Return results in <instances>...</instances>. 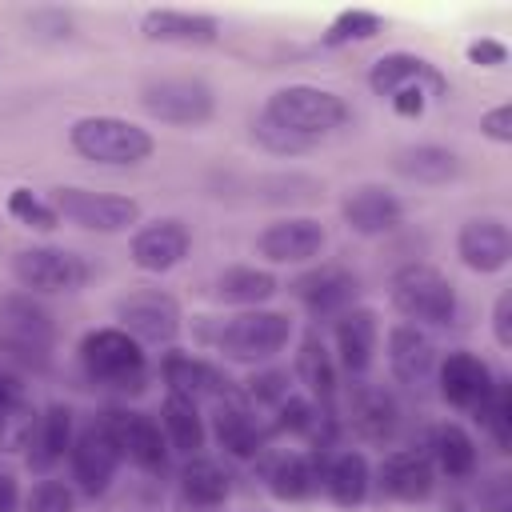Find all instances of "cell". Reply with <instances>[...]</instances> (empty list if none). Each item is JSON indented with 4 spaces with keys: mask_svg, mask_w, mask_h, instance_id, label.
<instances>
[{
    "mask_svg": "<svg viewBox=\"0 0 512 512\" xmlns=\"http://www.w3.org/2000/svg\"><path fill=\"white\" fill-rule=\"evenodd\" d=\"M68 148L80 160L100 164V168H140L144 160H152L156 136L128 116L92 112L68 124Z\"/></svg>",
    "mask_w": 512,
    "mask_h": 512,
    "instance_id": "1",
    "label": "cell"
},
{
    "mask_svg": "<svg viewBox=\"0 0 512 512\" xmlns=\"http://www.w3.org/2000/svg\"><path fill=\"white\" fill-rule=\"evenodd\" d=\"M56 348V316L32 292L0 296V360L4 368L44 372Z\"/></svg>",
    "mask_w": 512,
    "mask_h": 512,
    "instance_id": "2",
    "label": "cell"
},
{
    "mask_svg": "<svg viewBox=\"0 0 512 512\" xmlns=\"http://www.w3.org/2000/svg\"><path fill=\"white\" fill-rule=\"evenodd\" d=\"M264 120L320 144L324 136L340 132L348 120H352V108L340 92L332 88H320V84H284L276 92H268L264 108H260Z\"/></svg>",
    "mask_w": 512,
    "mask_h": 512,
    "instance_id": "3",
    "label": "cell"
},
{
    "mask_svg": "<svg viewBox=\"0 0 512 512\" xmlns=\"http://www.w3.org/2000/svg\"><path fill=\"white\" fill-rule=\"evenodd\" d=\"M80 368L92 384L116 388V392H140L148 384V352L144 344H136L124 328L104 324V328H88L80 336Z\"/></svg>",
    "mask_w": 512,
    "mask_h": 512,
    "instance_id": "4",
    "label": "cell"
},
{
    "mask_svg": "<svg viewBox=\"0 0 512 512\" xmlns=\"http://www.w3.org/2000/svg\"><path fill=\"white\" fill-rule=\"evenodd\" d=\"M388 300L400 312V320L416 324V328H444L460 312L452 280L440 268H432V264H404V268H396L392 280H388Z\"/></svg>",
    "mask_w": 512,
    "mask_h": 512,
    "instance_id": "5",
    "label": "cell"
},
{
    "mask_svg": "<svg viewBox=\"0 0 512 512\" xmlns=\"http://www.w3.org/2000/svg\"><path fill=\"white\" fill-rule=\"evenodd\" d=\"M292 340V316L276 308H244L216 332V352L232 364H268Z\"/></svg>",
    "mask_w": 512,
    "mask_h": 512,
    "instance_id": "6",
    "label": "cell"
},
{
    "mask_svg": "<svg viewBox=\"0 0 512 512\" xmlns=\"http://www.w3.org/2000/svg\"><path fill=\"white\" fill-rule=\"evenodd\" d=\"M140 108L156 124L204 128L216 116V92L200 76H152L140 84Z\"/></svg>",
    "mask_w": 512,
    "mask_h": 512,
    "instance_id": "7",
    "label": "cell"
},
{
    "mask_svg": "<svg viewBox=\"0 0 512 512\" xmlns=\"http://www.w3.org/2000/svg\"><path fill=\"white\" fill-rule=\"evenodd\" d=\"M12 276L20 292L32 296H72L92 280V264L60 244H32L12 256Z\"/></svg>",
    "mask_w": 512,
    "mask_h": 512,
    "instance_id": "8",
    "label": "cell"
},
{
    "mask_svg": "<svg viewBox=\"0 0 512 512\" xmlns=\"http://www.w3.org/2000/svg\"><path fill=\"white\" fill-rule=\"evenodd\" d=\"M52 208L60 220L84 228V232H100V236H116V232H132L140 224V204L132 196L120 192H96V188H80V184H56L48 192Z\"/></svg>",
    "mask_w": 512,
    "mask_h": 512,
    "instance_id": "9",
    "label": "cell"
},
{
    "mask_svg": "<svg viewBox=\"0 0 512 512\" xmlns=\"http://www.w3.org/2000/svg\"><path fill=\"white\" fill-rule=\"evenodd\" d=\"M116 328L144 348H172L184 332V308L164 288H132L116 300Z\"/></svg>",
    "mask_w": 512,
    "mask_h": 512,
    "instance_id": "10",
    "label": "cell"
},
{
    "mask_svg": "<svg viewBox=\"0 0 512 512\" xmlns=\"http://www.w3.org/2000/svg\"><path fill=\"white\" fill-rule=\"evenodd\" d=\"M124 456L104 424L100 420H88L84 428H76V440H72V452H68V468H72V484L84 492V496H104L120 472Z\"/></svg>",
    "mask_w": 512,
    "mask_h": 512,
    "instance_id": "11",
    "label": "cell"
},
{
    "mask_svg": "<svg viewBox=\"0 0 512 512\" xmlns=\"http://www.w3.org/2000/svg\"><path fill=\"white\" fill-rule=\"evenodd\" d=\"M188 252H192V232L180 216H156L148 224H136L132 240H128L132 268L152 272V276H164V272L180 268L188 260Z\"/></svg>",
    "mask_w": 512,
    "mask_h": 512,
    "instance_id": "12",
    "label": "cell"
},
{
    "mask_svg": "<svg viewBox=\"0 0 512 512\" xmlns=\"http://www.w3.org/2000/svg\"><path fill=\"white\" fill-rule=\"evenodd\" d=\"M344 424L356 432V440L384 448L400 432V404L384 384L356 376V384H348L344 392Z\"/></svg>",
    "mask_w": 512,
    "mask_h": 512,
    "instance_id": "13",
    "label": "cell"
},
{
    "mask_svg": "<svg viewBox=\"0 0 512 512\" xmlns=\"http://www.w3.org/2000/svg\"><path fill=\"white\" fill-rule=\"evenodd\" d=\"M328 232L316 216H276L256 236V256L264 264H316Z\"/></svg>",
    "mask_w": 512,
    "mask_h": 512,
    "instance_id": "14",
    "label": "cell"
},
{
    "mask_svg": "<svg viewBox=\"0 0 512 512\" xmlns=\"http://www.w3.org/2000/svg\"><path fill=\"white\" fill-rule=\"evenodd\" d=\"M288 288H292V296L304 304V312L312 320H336L340 312H348L356 304L360 276L352 268H344V264H312Z\"/></svg>",
    "mask_w": 512,
    "mask_h": 512,
    "instance_id": "15",
    "label": "cell"
},
{
    "mask_svg": "<svg viewBox=\"0 0 512 512\" xmlns=\"http://www.w3.org/2000/svg\"><path fill=\"white\" fill-rule=\"evenodd\" d=\"M104 424H108V432H112V440L128 464H136L140 472H164L168 468L172 448H168L156 416L136 412V408H108Z\"/></svg>",
    "mask_w": 512,
    "mask_h": 512,
    "instance_id": "16",
    "label": "cell"
},
{
    "mask_svg": "<svg viewBox=\"0 0 512 512\" xmlns=\"http://www.w3.org/2000/svg\"><path fill=\"white\" fill-rule=\"evenodd\" d=\"M436 388H440V400L444 404H452L460 412H476L492 396L496 372L488 368L484 356H476L468 348H456L444 360H436Z\"/></svg>",
    "mask_w": 512,
    "mask_h": 512,
    "instance_id": "17",
    "label": "cell"
},
{
    "mask_svg": "<svg viewBox=\"0 0 512 512\" xmlns=\"http://www.w3.org/2000/svg\"><path fill=\"white\" fill-rule=\"evenodd\" d=\"M380 348V316L368 304H352L332 320V360L348 376H368Z\"/></svg>",
    "mask_w": 512,
    "mask_h": 512,
    "instance_id": "18",
    "label": "cell"
},
{
    "mask_svg": "<svg viewBox=\"0 0 512 512\" xmlns=\"http://www.w3.org/2000/svg\"><path fill=\"white\" fill-rule=\"evenodd\" d=\"M368 88H372V96H380V100H388V96H396V92H404V88H424L428 100L448 96L444 72H440L432 60L416 56V52H384L380 60H372V68H368Z\"/></svg>",
    "mask_w": 512,
    "mask_h": 512,
    "instance_id": "19",
    "label": "cell"
},
{
    "mask_svg": "<svg viewBox=\"0 0 512 512\" xmlns=\"http://www.w3.org/2000/svg\"><path fill=\"white\" fill-rule=\"evenodd\" d=\"M456 256L476 276H496L512 264V232L500 216H472L456 232Z\"/></svg>",
    "mask_w": 512,
    "mask_h": 512,
    "instance_id": "20",
    "label": "cell"
},
{
    "mask_svg": "<svg viewBox=\"0 0 512 512\" xmlns=\"http://www.w3.org/2000/svg\"><path fill=\"white\" fill-rule=\"evenodd\" d=\"M340 220L356 236H388V232H396L404 224V204H400V196L392 188L368 180V184H356V188L344 192Z\"/></svg>",
    "mask_w": 512,
    "mask_h": 512,
    "instance_id": "21",
    "label": "cell"
},
{
    "mask_svg": "<svg viewBox=\"0 0 512 512\" xmlns=\"http://www.w3.org/2000/svg\"><path fill=\"white\" fill-rule=\"evenodd\" d=\"M160 380L172 396H184L192 404H204V400H228L232 396V380L224 376V368H216L212 360H200L192 352H180V348H168L164 360H160Z\"/></svg>",
    "mask_w": 512,
    "mask_h": 512,
    "instance_id": "22",
    "label": "cell"
},
{
    "mask_svg": "<svg viewBox=\"0 0 512 512\" xmlns=\"http://www.w3.org/2000/svg\"><path fill=\"white\" fill-rule=\"evenodd\" d=\"M384 360H388V372L396 384L404 388H420L436 376V344L424 328L416 324H392L388 336H384Z\"/></svg>",
    "mask_w": 512,
    "mask_h": 512,
    "instance_id": "23",
    "label": "cell"
},
{
    "mask_svg": "<svg viewBox=\"0 0 512 512\" xmlns=\"http://www.w3.org/2000/svg\"><path fill=\"white\" fill-rule=\"evenodd\" d=\"M140 36L148 44L212 48L220 40V20L208 12H188V8H148L140 16Z\"/></svg>",
    "mask_w": 512,
    "mask_h": 512,
    "instance_id": "24",
    "label": "cell"
},
{
    "mask_svg": "<svg viewBox=\"0 0 512 512\" xmlns=\"http://www.w3.org/2000/svg\"><path fill=\"white\" fill-rule=\"evenodd\" d=\"M212 436L216 444L232 456V460H260L268 452V436L272 428L256 420V412L228 396V400H216V412H212Z\"/></svg>",
    "mask_w": 512,
    "mask_h": 512,
    "instance_id": "25",
    "label": "cell"
},
{
    "mask_svg": "<svg viewBox=\"0 0 512 512\" xmlns=\"http://www.w3.org/2000/svg\"><path fill=\"white\" fill-rule=\"evenodd\" d=\"M376 488L388 500H404V504L428 500L432 488H436L432 456H424L420 448H392V452H384V460L376 468Z\"/></svg>",
    "mask_w": 512,
    "mask_h": 512,
    "instance_id": "26",
    "label": "cell"
},
{
    "mask_svg": "<svg viewBox=\"0 0 512 512\" xmlns=\"http://www.w3.org/2000/svg\"><path fill=\"white\" fill-rule=\"evenodd\" d=\"M296 380L304 384V396L324 412L336 416V396H340V368L332 360V348L324 344V336L312 328L300 336L296 344Z\"/></svg>",
    "mask_w": 512,
    "mask_h": 512,
    "instance_id": "27",
    "label": "cell"
},
{
    "mask_svg": "<svg viewBox=\"0 0 512 512\" xmlns=\"http://www.w3.org/2000/svg\"><path fill=\"white\" fill-rule=\"evenodd\" d=\"M72 440H76V416L68 404H48L40 408L36 424H32V436L24 444V464L40 476H48L68 452H72Z\"/></svg>",
    "mask_w": 512,
    "mask_h": 512,
    "instance_id": "28",
    "label": "cell"
},
{
    "mask_svg": "<svg viewBox=\"0 0 512 512\" xmlns=\"http://www.w3.org/2000/svg\"><path fill=\"white\" fill-rule=\"evenodd\" d=\"M264 480H268V492L276 500H284V504L308 500L324 484V456L320 452H288V456H276L264 468Z\"/></svg>",
    "mask_w": 512,
    "mask_h": 512,
    "instance_id": "29",
    "label": "cell"
},
{
    "mask_svg": "<svg viewBox=\"0 0 512 512\" xmlns=\"http://www.w3.org/2000/svg\"><path fill=\"white\" fill-rule=\"evenodd\" d=\"M176 488H180V500L192 512H216L232 496V472L220 460L200 452V456H188V464L180 468Z\"/></svg>",
    "mask_w": 512,
    "mask_h": 512,
    "instance_id": "30",
    "label": "cell"
},
{
    "mask_svg": "<svg viewBox=\"0 0 512 512\" xmlns=\"http://www.w3.org/2000/svg\"><path fill=\"white\" fill-rule=\"evenodd\" d=\"M392 172L408 184L440 188V184H452L460 176V156L444 144H404L392 156Z\"/></svg>",
    "mask_w": 512,
    "mask_h": 512,
    "instance_id": "31",
    "label": "cell"
},
{
    "mask_svg": "<svg viewBox=\"0 0 512 512\" xmlns=\"http://www.w3.org/2000/svg\"><path fill=\"white\" fill-rule=\"evenodd\" d=\"M320 488L328 492V500L336 508H360L368 500V488H372V468H368L364 452L344 448L332 460H324V484Z\"/></svg>",
    "mask_w": 512,
    "mask_h": 512,
    "instance_id": "32",
    "label": "cell"
},
{
    "mask_svg": "<svg viewBox=\"0 0 512 512\" xmlns=\"http://www.w3.org/2000/svg\"><path fill=\"white\" fill-rule=\"evenodd\" d=\"M280 292L276 272L256 268V264H232L216 276V300L236 304V308H264Z\"/></svg>",
    "mask_w": 512,
    "mask_h": 512,
    "instance_id": "33",
    "label": "cell"
},
{
    "mask_svg": "<svg viewBox=\"0 0 512 512\" xmlns=\"http://www.w3.org/2000/svg\"><path fill=\"white\" fill-rule=\"evenodd\" d=\"M160 428H164L168 448H176V452H184V456H200V452H204L208 428H204L200 404H192V400L168 392L164 404H160Z\"/></svg>",
    "mask_w": 512,
    "mask_h": 512,
    "instance_id": "34",
    "label": "cell"
},
{
    "mask_svg": "<svg viewBox=\"0 0 512 512\" xmlns=\"http://www.w3.org/2000/svg\"><path fill=\"white\" fill-rule=\"evenodd\" d=\"M428 448H432V460H436L432 468H440L448 480H468L476 472V464H480L476 440L468 436V428H460L452 420L432 428V444Z\"/></svg>",
    "mask_w": 512,
    "mask_h": 512,
    "instance_id": "35",
    "label": "cell"
},
{
    "mask_svg": "<svg viewBox=\"0 0 512 512\" xmlns=\"http://www.w3.org/2000/svg\"><path fill=\"white\" fill-rule=\"evenodd\" d=\"M472 420L488 432V440H492V448H496L500 456L512 452V384H508L504 376H496L492 396L484 400V408L472 412Z\"/></svg>",
    "mask_w": 512,
    "mask_h": 512,
    "instance_id": "36",
    "label": "cell"
},
{
    "mask_svg": "<svg viewBox=\"0 0 512 512\" xmlns=\"http://www.w3.org/2000/svg\"><path fill=\"white\" fill-rule=\"evenodd\" d=\"M384 32V16L380 12H368V8H344L328 20V28L320 32V44L324 48H344V44H364L372 36Z\"/></svg>",
    "mask_w": 512,
    "mask_h": 512,
    "instance_id": "37",
    "label": "cell"
},
{
    "mask_svg": "<svg viewBox=\"0 0 512 512\" xmlns=\"http://www.w3.org/2000/svg\"><path fill=\"white\" fill-rule=\"evenodd\" d=\"M276 420L268 424L272 428V436L280 432V436H316L320 432V424H336V416H324L308 396H300V392H288L276 408Z\"/></svg>",
    "mask_w": 512,
    "mask_h": 512,
    "instance_id": "38",
    "label": "cell"
},
{
    "mask_svg": "<svg viewBox=\"0 0 512 512\" xmlns=\"http://www.w3.org/2000/svg\"><path fill=\"white\" fill-rule=\"evenodd\" d=\"M4 208H8V216H12L16 224H24V228H32V232H52V228H60V216H56L52 200L40 196V192H32L28 184H16V188L8 192V200H4Z\"/></svg>",
    "mask_w": 512,
    "mask_h": 512,
    "instance_id": "39",
    "label": "cell"
},
{
    "mask_svg": "<svg viewBox=\"0 0 512 512\" xmlns=\"http://www.w3.org/2000/svg\"><path fill=\"white\" fill-rule=\"evenodd\" d=\"M252 140H256L268 156H284V160L304 156V152H312V148H316L312 140H304V136H296V132L280 128V124H272V120H264V116H256V120H252Z\"/></svg>",
    "mask_w": 512,
    "mask_h": 512,
    "instance_id": "40",
    "label": "cell"
},
{
    "mask_svg": "<svg viewBox=\"0 0 512 512\" xmlns=\"http://www.w3.org/2000/svg\"><path fill=\"white\" fill-rule=\"evenodd\" d=\"M24 512H76V488L64 480H40L24 496Z\"/></svg>",
    "mask_w": 512,
    "mask_h": 512,
    "instance_id": "41",
    "label": "cell"
},
{
    "mask_svg": "<svg viewBox=\"0 0 512 512\" xmlns=\"http://www.w3.org/2000/svg\"><path fill=\"white\" fill-rule=\"evenodd\" d=\"M288 392H292V384H288V372L284 368H260V372H252L244 380V396L256 400V404H264V408H276Z\"/></svg>",
    "mask_w": 512,
    "mask_h": 512,
    "instance_id": "42",
    "label": "cell"
},
{
    "mask_svg": "<svg viewBox=\"0 0 512 512\" xmlns=\"http://www.w3.org/2000/svg\"><path fill=\"white\" fill-rule=\"evenodd\" d=\"M28 32L40 40H68L72 36V12L64 8H36L28 12Z\"/></svg>",
    "mask_w": 512,
    "mask_h": 512,
    "instance_id": "43",
    "label": "cell"
},
{
    "mask_svg": "<svg viewBox=\"0 0 512 512\" xmlns=\"http://www.w3.org/2000/svg\"><path fill=\"white\" fill-rule=\"evenodd\" d=\"M464 60L472 68H504L508 64V44L496 40V36H476V40H468Z\"/></svg>",
    "mask_w": 512,
    "mask_h": 512,
    "instance_id": "44",
    "label": "cell"
},
{
    "mask_svg": "<svg viewBox=\"0 0 512 512\" xmlns=\"http://www.w3.org/2000/svg\"><path fill=\"white\" fill-rule=\"evenodd\" d=\"M480 512H512V476L496 472L480 484Z\"/></svg>",
    "mask_w": 512,
    "mask_h": 512,
    "instance_id": "45",
    "label": "cell"
},
{
    "mask_svg": "<svg viewBox=\"0 0 512 512\" xmlns=\"http://www.w3.org/2000/svg\"><path fill=\"white\" fill-rule=\"evenodd\" d=\"M32 400H28V392H24V380H20V372H12V368H4L0 364V420H8V416H16L20 408H28Z\"/></svg>",
    "mask_w": 512,
    "mask_h": 512,
    "instance_id": "46",
    "label": "cell"
},
{
    "mask_svg": "<svg viewBox=\"0 0 512 512\" xmlns=\"http://www.w3.org/2000/svg\"><path fill=\"white\" fill-rule=\"evenodd\" d=\"M480 136L492 144H512V104H496L480 116Z\"/></svg>",
    "mask_w": 512,
    "mask_h": 512,
    "instance_id": "47",
    "label": "cell"
},
{
    "mask_svg": "<svg viewBox=\"0 0 512 512\" xmlns=\"http://www.w3.org/2000/svg\"><path fill=\"white\" fill-rule=\"evenodd\" d=\"M492 340L496 348H512V288H500L496 304H492Z\"/></svg>",
    "mask_w": 512,
    "mask_h": 512,
    "instance_id": "48",
    "label": "cell"
},
{
    "mask_svg": "<svg viewBox=\"0 0 512 512\" xmlns=\"http://www.w3.org/2000/svg\"><path fill=\"white\" fill-rule=\"evenodd\" d=\"M388 104H392V112L396 116H424V108H428V92L424 88H404V92H396V96H388Z\"/></svg>",
    "mask_w": 512,
    "mask_h": 512,
    "instance_id": "49",
    "label": "cell"
},
{
    "mask_svg": "<svg viewBox=\"0 0 512 512\" xmlns=\"http://www.w3.org/2000/svg\"><path fill=\"white\" fill-rule=\"evenodd\" d=\"M0 512H24V500H20V484L12 472H0Z\"/></svg>",
    "mask_w": 512,
    "mask_h": 512,
    "instance_id": "50",
    "label": "cell"
},
{
    "mask_svg": "<svg viewBox=\"0 0 512 512\" xmlns=\"http://www.w3.org/2000/svg\"><path fill=\"white\" fill-rule=\"evenodd\" d=\"M236 512H272V508H236Z\"/></svg>",
    "mask_w": 512,
    "mask_h": 512,
    "instance_id": "51",
    "label": "cell"
},
{
    "mask_svg": "<svg viewBox=\"0 0 512 512\" xmlns=\"http://www.w3.org/2000/svg\"><path fill=\"white\" fill-rule=\"evenodd\" d=\"M452 512H468V508H460V504H456V508H452Z\"/></svg>",
    "mask_w": 512,
    "mask_h": 512,
    "instance_id": "52",
    "label": "cell"
}]
</instances>
